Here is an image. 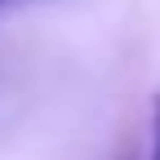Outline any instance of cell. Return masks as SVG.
I'll return each instance as SVG.
<instances>
[{
    "mask_svg": "<svg viewBox=\"0 0 160 160\" xmlns=\"http://www.w3.org/2000/svg\"><path fill=\"white\" fill-rule=\"evenodd\" d=\"M142 160H160V98H156V111H151V138H147V156Z\"/></svg>",
    "mask_w": 160,
    "mask_h": 160,
    "instance_id": "1",
    "label": "cell"
},
{
    "mask_svg": "<svg viewBox=\"0 0 160 160\" xmlns=\"http://www.w3.org/2000/svg\"><path fill=\"white\" fill-rule=\"evenodd\" d=\"M18 5H27V0H0V18H5L9 9H18Z\"/></svg>",
    "mask_w": 160,
    "mask_h": 160,
    "instance_id": "2",
    "label": "cell"
}]
</instances>
